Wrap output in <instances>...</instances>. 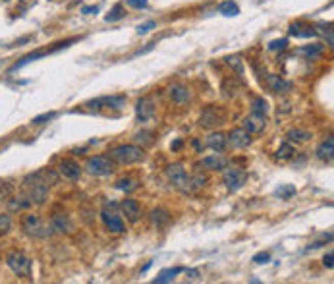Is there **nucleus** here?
Here are the masks:
<instances>
[{
  "instance_id": "1",
  "label": "nucleus",
  "mask_w": 334,
  "mask_h": 284,
  "mask_svg": "<svg viewBox=\"0 0 334 284\" xmlns=\"http://www.w3.org/2000/svg\"><path fill=\"white\" fill-rule=\"evenodd\" d=\"M21 228H23V232H26L27 236H31V238H51L54 234L53 224L43 221L41 216L33 215V213H29V215L23 216Z\"/></svg>"
},
{
  "instance_id": "2",
  "label": "nucleus",
  "mask_w": 334,
  "mask_h": 284,
  "mask_svg": "<svg viewBox=\"0 0 334 284\" xmlns=\"http://www.w3.org/2000/svg\"><path fill=\"white\" fill-rule=\"evenodd\" d=\"M108 157L114 161L116 164H133V163H139L143 161V147L137 145H116L108 151Z\"/></svg>"
},
{
  "instance_id": "3",
  "label": "nucleus",
  "mask_w": 334,
  "mask_h": 284,
  "mask_svg": "<svg viewBox=\"0 0 334 284\" xmlns=\"http://www.w3.org/2000/svg\"><path fill=\"white\" fill-rule=\"evenodd\" d=\"M166 176L178 191H182V193H192L194 191L192 176L185 172V168L182 164H170L166 168Z\"/></svg>"
},
{
  "instance_id": "4",
  "label": "nucleus",
  "mask_w": 334,
  "mask_h": 284,
  "mask_svg": "<svg viewBox=\"0 0 334 284\" xmlns=\"http://www.w3.org/2000/svg\"><path fill=\"white\" fill-rule=\"evenodd\" d=\"M6 263H8V267L12 269V273L21 276V278H29L31 273H33V263H31V259L27 257L26 253H21V251H12V253H8Z\"/></svg>"
},
{
  "instance_id": "5",
  "label": "nucleus",
  "mask_w": 334,
  "mask_h": 284,
  "mask_svg": "<svg viewBox=\"0 0 334 284\" xmlns=\"http://www.w3.org/2000/svg\"><path fill=\"white\" fill-rule=\"evenodd\" d=\"M85 170L91 176H108L114 172V161L108 155H95L89 157L85 163Z\"/></svg>"
},
{
  "instance_id": "6",
  "label": "nucleus",
  "mask_w": 334,
  "mask_h": 284,
  "mask_svg": "<svg viewBox=\"0 0 334 284\" xmlns=\"http://www.w3.org/2000/svg\"><path fill=\"white\" fill-rule=\"evenodd\" d=\"M224 120H226L224 111H220L219 106H207L199 116V126L205 129H212L219 128L220 124H224Z\"/></svg>"
},
{
  "instance_id": "7",
  "label": "nucleus",
  "mask_w": 334,
  "mask_h": 284,
  "mask_svg": "<svg viewBox=\"0 0 334 284\" xmlns=\"http://www.w3.org/2000/svg\"><path fill=\"white\" fill-rule=\"evenodd\" d=\"M101 219H103V223H105V226H106V230L108 232H112V234H122L124 232V221H122V216L118 215L116 211H108V207H105L103 209V213H101Z\"/></svg>"
},
{
  "instance_id": "8",
  "label": "nucleus",
  "mask_w": 334,
  "mask_h": 284,
  "mask_svg": "<svg viewBox=\"0 0 334 284\" xmlns=\"http://www.w3.org/2000/svg\"><path fill=\"white\" fill-rule=\"evenodd\" d=\"M247 180L246 170H240V168H224V184L230 191H236L240 189Z\"/></svg>"
},
{
  "instance_id": "9",
  "label": "nucleus",
  "mask_w": 334,
  "mask_h": 284,
  "mask_svg": "<svg viewBox=\"0 0 334 284\" xmlns=\"http://www.w3.org/2000/svg\"><path fill=\"white\" fill-rule=\"evenodd\" d=\"M124 104H126V97L114 95V97H101L95 101H89V103H85V106L99 111V108H122Z\"/></svg>"
},
{
  "instance_id": "10",
  "label": "nucleus",
  "mask_w": 334,
  "mask_h": 284,
  "mask_svg": "<svg viewBox=\"0 0 334 284\" xmlns=\"http://www.w3.org/2000/svg\"><path fill=\"white\" fill-rule=\"evenodd\" d=\"M26 188L29 189L27 195L31 199V203H35V205L46 203V199H49V186L44 182H35V184H29Z\"/></svg>"
},
{
  "instance_id": "11",
  "label": "nucleus",
  "mask_w": 334,
  "mask_h": 284,
  "mask_svg": "<svg viewBox=\"0 0 334 284\" xmlns=\"http://www.w3.org/2000/svg\"><path fill=\"white\" fill-rule=\"evenodd\" d=\"M226 139H228V143L234 147V149H246V147L251 145V134L244 128L232 129Z\"/></svg>"
},
{
  "instance_id": "12",
  "label": "nucleus",
  "mask_w": 334,
  "mask_h": 284,
  "mask_svg": "<svg viewBox=\"0 0 334 284\" xmlns=\"http://www.w3.org/2000/svg\"><path fill=\"white\" fill-rule=\"evenodd\" d=\"M135 114H137V120L147 122L155 116V101L151 97H141L137 104H135Z\"/></svg>"
},
{
  "instance_id": "13",
  "label": "nucleus",
  "mask_w": 334,
  "mask_h": 284,
  "mask_svg": "<svg viewBox=\"0 0 334 284\" xmlns=\"http://www.w3.org/2000/svg\"><path fill=\"white\" fill-rule=\"evenodd\" d=\"M265 128H267V114L251 112L244 118V129H247L249 134H261Z\"/></svg>"
},
{
  "instance_id": "14",
  "label": "nucleus",
  "mask_w": 334,
  "mask_h": 284,
  "mask_svg": "<svg viewBox=\"0 0 334 284\" xmlns=\"http://www.w3.org/2000/svg\"><path fill=\"white\" fill-rule=\"evenodd\" d=\"M58 172L68 180H78L81 176V166L74 159H62L60 164H58Z\"/></svg>"
},
{
  "instance_id": "15",
  "label": "nucleus",
  "mask_w": 334,
  "mask_h": 284,
  "mask_svg": "<svg viewBox=\"0 0 334 284\" xmlns=\"http://www.w3.org/2000/svg\"><path fill=\"white\" fill-rule=\"evenodd\" d=\"M51 224H53L54 232H66V234H71L74 232V223H71V219L68 215H64V213H54L51 216Z\"/></svg>"
},
{
  "instance_id": "16",
  "label": "nucleus",
  "mask_w": 334,
  "mask_h": 284,
  "mask_svg": "<svg viewBox=\"0 0 334 284\" xmlns=\"http://www.w3.org/2000/svg\"><path fill=\"white\" fill-rule=\"evenodd\" d=\"M118 207H120V211L126 215V219H128L130 223H137V221H139L141 207H139V203H137L135 199H124Z\"/></svg>"
},
{
  "instance_id": "17",
  "label": "nucleus",
  "mask_w": 334,
  "mask_h": 284,
  "mask_svg": "<svg viewBox=\"0 0 334 284\" xmlns=\"http://www.w3.org/2000/svg\"><path fill=\"white\" fill-rule=\"evenodd\" d=\"M265 83L267 87L273 91V93H286V91H290L292 89V83L290 81H286V79L278 76V74H269L267 79H265Z\"/></svg>"
},
{
  "instance_id": "18",
  "label": "nucleus",
  "mask_w": 334,
  "mask_h": 284,
  "mask_svg": "<svg viewBox=\"0 0 334 284\" xmlns=\"http://www.w3.org/2000/svg\"><path fill=\"white\" fill-rule=\"evenodd\" d=\"M168 95H170V99H172L176 104H185V103L192 101V93H189V89H187L185 85H180V83L170 85Z\"/></svg>"
},
{
  "instance_id": "19",
  "label": "nucleus",
  "mask_w": 334,
  "mask_h": 284,
  "mask_svg": "<svg viewBox=\"0 0 334 284\" xmlns=\"http://www.w3.org/2000/svg\"><path fill=\"white\" fill-rule=\"evenodd\" d=\"M226 164H228V159L222 157L220 153H214V155L203 157L201 159V166L207 168V170H224Z\"/></svg>"
},
{
  "instance_id": "20",
  "label": "nucleus",
  "mask_w": 334,
  "mask_h": 284,
  "mask_svg": "<svg viewBox=\"0 0 334 284\" xmlns=\"http://www.w3.org/2000/svg\"><path fill=\"white\" fill-rule=\"evenodd\" d=\"M317 157L323 161V163H330L334 157V139L332 136H328V138L325 139V141H321L319 143V147H317Z\"/></svg>"
},
{
  "instance_id": "21",
  "label": "nucleus",
  "mask_w": 334,
  "mask_h": 284,
  "mask_svg": "<svg viewBox=\"0 0 334 284\" xmlns=\"http://www.w3.org/2000/svg\"><path fill=\"white\" fill-rule=\"evenodd\" d=\"M226 145H228V139H226V136L224 134H211L209 138H207V147H211L214 153H222L224 149H226Z\"/></svg>"
},
{
  "instance_id": "22",
  "label": "nucleus",
  "mask_w": 334,
  "mask_h": 284,
  "mask_svg": "<svg viewBox=\"0 0 334 284\" xmlns=\"http://www.w3.org/2000/svg\"><path fill=\"white\" fill-rule=\"evenodd\" d=\"M149 219H151V224H153V226L162 228V226H166V224L170 223V213H168L166 209H153Z\"/></svg>"
},
{
  "instance_id": "23",
  "label": "nucleus",
  "mask_w": 334,
  "mask_h": 284,
  "mask_svg": "<svg viewBox=\"0 0 334 284\" xmlns=\"http://www.w3.org/2000/svg\"><path fill=\"white\" fill-rule=\"evenodd\" d=\"M288 31H290L292 37H315L317 35L315 27L305 26V24H292Z\"/></svg>"
},
{
  "instance_id": "24",
  "label": "nucleus",
  "mask_w": 334,
  "mask_h": 284,
  "mask_svg": "<svg viewBox=\"0 0 334 284\" xmlns=\"http://www.w3.org/2000/svg\"><path fill=\"white\" fill-rule=\"evenodd\" d=\"M184 269L182 267H174V269H164V271H160L158 273V276L153 280L155 284H162V282H172L174 278H176V275H180Z\"/></svg>"
},
{
  "instance_id": "25",
  "label": "nucleus",
  "mask_w": 334,
  "mask_h": 284,
  "mask_svg": "<svg viewBox=\"0 0 334 284\" xmlns=\"http://www.w3.org/2000/svg\"><path fill=\"white\" fill-rule=\"evenodd\" d=\"M31 205H33V203H31L29 195H18V198H10V201H8L10 211H23V209H27V207H31Z\"/></svg>"
},
{
  "instance_id": "26",
  "label": "nucleus",
  "mask_w": 334,
  "mask_h": 284,
  "mask_svg": "<svg viewBox=\"0 0 334 284\" xmlns=\"http://www.w3.org/2000/svg\"><path fill=\"white\" fill-rule=\"evenodd\" d=\"M286 138L290 143H301V141H307L311 138V134L305 132V129H299V128H292L288 134H286Z\"/></svg>"
},
{
  "instance_id": "27",
  "label": "nucleus",
  "mask_w": 334,
  "mask_h": 284,
  "mask_svg": "<svg viewBox=\"0 0 334 284\" xmlns=\"http://www.w3.org/2000/svg\"><path fill=\"white\" fill-rule=\"evenodd\" d=\"M323 45L321 43H315V45H305V47H301V49H298L299 54H303V56H307V58H315V56H319L321 52H323Z\"/></svg>"
},
{
  "instance_id": "28",
  "label": "nucleus",
  "mask_w": 334,
  "mask_h": 284,
  "mask_svg": "<svg viewBox=\"0 0 334 284\" xmlns=\"http://www.w3.org/2000/svg\"><path fill=\"white\" fill-rule=\"evenodd\" d=\"M219 12L220 14H224V16L228 17H234L240 14V8H237V4H234L232 0H226V2H222L219 6Z\"/></svg>"
},
{
  "instance_id": "29",
  "label": "nucleus",
  "mask_w": 334,
  "mask_h": 284,
  "mask_svg": "<svg viewBox=\"0 0 334 284\" xmlns=\"http://www.w3.org/2000/svg\"><path fill=\"white\" fill-rule=\"evenodd\" d=\"M116 188L126 191V193H132L133 189H137V180H133V178H122V180L116 182Z\"/></svg>"
},
{
  "instance_id": "30",
  "label": "nucleus",
  "mask_w": 334,
  "mask_h": 284,
  "mask_svg": "<svg viewBox=\"0 0 334 284\" xmlns=\"http://www.w3.org/2000/svg\"><path fill=\"white\" fill-rule=\"evenodd\" d=\"M251 112H257V114H267L269 112V104H267L263 97H255L251 101Z\"/></svg>"
},
{
  "instance_id": "31",
  "label": "nucleus",
  "mask_w": 334,
  "mask_h": 284,
  "mask_svg": "<svg viewBox=\"0 0 334 284\" xmlns=\"http://www.w3.org/2000/svg\"><path fill=\"white\" fill-rule=\"evenodd\" d=\"M276 198L280 199H290L292 195H296V186H292V184H284L280 188H276Z\"/></svg>"
},
{
  "instance_id": "32",
  "label": "nucleus",
  "mask_w": 334,
  "mask_h": 284,
  "mask_svg": "<svg viewBox=\"0 0 334 284\" xmlns=\"http://www.w3.org/2000/svg\"><path fill=\"white\" fill-rule=\"evenodd\" d=\"M294 145H292L290 141H286V143H282L280 149L276 151V159H280V161H286V159H290L292 155H294Z\"/></svg>"
},
{
  "instance_id": "33",
  "label": "nucleus",
  "mask_w": 334,
  "mask_h": 284,
  "mask_svg": "<svg viewBox=\"0 0 334 284\" xmlns=\"http://www.w3.org/2000/svg\"><path fill=\"white\" fill-rule=\"evenodd\" d=\"M192 186H194V191L195 189H201L207 186V176L201 172V170H195V174L192 176Z\"/></svg>"
},
{
  "instance_id": "34",
  "label": "nucleus",
  "mask_w": 334,
  "mask_h": 284,
  "mask_svg": "<svg viewBox=\"0 0 334 284\" xmlns=\"http://www.w3.org/2000/svg\"><path fill=\"white\" fill-rule=\"evenodd\" d=\"M124 14H126V10H124L122 4H116V6L110 10V14H108L105 19H106V21H118V19H122V17H124Z\"/></svg>"
},
{
  "instance_id": "35",
  "label": "nucleus",
  "mask_w": 334,
  "mask_h": 284,
  "mask_svg": "<svg viewBox=\"0 0 334 284\" xmlns=\"http://www.w3.org/2000/svg\"><path fill=\"white\" fill-rule=\"evenodd\" d=\"M12 230V216L10 215H0V236L8 234Z\"/></svg>"
},
{
  "instance_id": "36",
  "label": "nucleus",
  "mask_w": 334,
  "mask_h": 284,
  "mask_svg": "<svg viewBox=\"0 0 334 284\" xmlns=\"http://www.w3.org/2000/svg\"><path fill=\"white\" fill-rule=\"evenodd\" d=\"M153 134L151 132H139V134H135V143H145V145H151L153 143V138H151Z\"/></svg>"
},
{
  "instance_id": "37",
  "label": "nucleus",
  "mask_w": 334,
  "mask_h": 284,
  "mask_svg": "<svg viewBox=\"0 0 334 284\" xmlns=\"http://www.w3.org/2000/svg\"><path fill=\"white\" fill-rule=\"evenodd\" d=\"M288 47V39H274L269 43V51H284Z\"/></svg>"
},
{
  "instance_id": "38",
  "label": "nucleus",
  "mask_w": 334,
  "mask_h": 284,
  "mask_svg": "<svg viewBox=\"0 0 334 284\" xmlns=\"http://www.w3.org/2000/svg\"><path fill=\"white\" fill-rule=\"evenodd\" d=\"M54 116H56V112H44V114H39V116H35L33 118V124L35 126H41V124H44V122H49V120H53Z\"/></svg>"
},
{
  "instance_id": "39",
  "label": "nucleus",
  "mask_w": 334,
  "mask_h": 284,
  "mask_svg": "<svg viewBox=\"0 0 334 284\" xmlns=\"http://www.w3.org/2000/svg\"><path fill=\"white\" fill-rule=\"evenodd\" d=\"M269 259H271V255H269L267 251H259V253H255V255H253V261H255V263H259V265H263V263H269Z\"/></svg>"
},
{
  "instance_id": "40",
  "label": "nucleus",
  "mask_w": 334,
  "mask_h": 284,
  "mask_svg": "<svg viewBox=\"0 0 334 284\" xmlns=\"http://www.w3.org/2000/svg\"><path fill=\"white\" fill-rule=\"evenodd\" d=\"M128 6H132L135 10H141L147 6V0H128Z\"/></svg>"
},
{
  "instance_id": "41",
  "label": "nucleus",
  "mask_w": 334,
  "mask_h": 284,
  "mask_svg": "<svg viewBox=\"0 0 334 284\" xmlns=\"http://www.w3.org/2000/svg\"><path fill=\"white\" fill-rule=\"evenodd\" d=\"M155 27V21H147V24H143V26H139L137 27V33L139 35H145V33H149L151 29Z\"/></svg>"
},
{
  "instance_id": "42",
  "label": "nucleus",
  "mask_w": 334,
  "mask_h": 284,
  "mask_svg": "<svg viewBox=\"0 0 334 284\" xmlns=\"http://www.w3.org/2000/svg\"><path fill=\"white\" fill-rule=\"evenodd\" d=\"M330 238H332V234H325V236H323V238H321V240L313 242V244H311V246H309V248H321V246H323V244H325V242H328V240H330Z\"/></svg>"
},
{
  "instance_id": "43",
  "label": "nucleus",
  "mask_w": 334,
  "mask_h": 284,
  "mask_svg": "<svg viewBox=\"0 0 334 284\" xmlns=\"http://www.w3.org/2000/svg\"><path fill=\"white\" fill-rule=\"evenodd\" d=\"M10 193H12V186H8V184L0 186V199H6Z\"/></svg>"
},
{
  "instance_id": "44",
  "label": "nucleus",
  "mask_w": 334,
  "mask_h": 284,
  "mask_svg": "<svg viewBox=\"0 0 334 284\" xmlns=\"http://www.w3.org/2000/svg\"><path fill=\"white\" fill-rule=\"evenodd\" d=\"M332 259H334V255H332V251H328V253H326L325 257H323V265H325V267H328V269H332Z\"/></svg>"
},
{
  "instance_id": "45",
  "label": "nucleus",
  "mask_w": 334,
  "mask_h": 284,
  "mask_svg": "<svg viewBox=\"0 0 334 284\" xmlns=\"http://www.w3.org/2000/svg\"><path fill=\"white\" fill-rule=\"evenodd\" d=\"M185 275H187L189 280H197L199 278V271L197 269H185Z\"/></svg>"
},
{
  "instance_id": "46",
  "label": "nucleus",
  "mask_w": 334,
  "mask_h": 284,
  "mask_svg": "<svg viewBox=\"0 0 334 284\" xmlns=\"http://www.w3.org/2000/svg\"><path fill=\"white\" fill-rule=\"evenodd\" d=\"M228 62L230 64H232V66H236V70H237V74H242V72H244V70H242V64H240V58H228Z\"/></svg>"
},
{
  "instance_id": "47",
  "label": "nucleus",
  "mask_w": 334,
  "mask_h": 284,
  "mask_svg": "<svg viewBox=\"0 0 334 284\" xmlns=\"http://www.w3.org/2000/svg\"><path fill=\"white\" fill-rule=\"evenodd\" d=\"M99 8L97 6H85V8H81V14H97Z\"/></svg>"
},
{
  "instance_id": "48",
  "label": "nucleus",
  "mask_w": 334,
  "mask_h": 284,
  "mask_svg": "<svg viewBox=\"0 0 334 284\" xmlns=\"http://www.w3.org/2000/svg\"><path fill=\"white\" fill-rule=\"evenodd\" d=\"M182 147H184V141H182V139H176V141L172 143V151H180Z\"/></svg>"
}]
</instances>
